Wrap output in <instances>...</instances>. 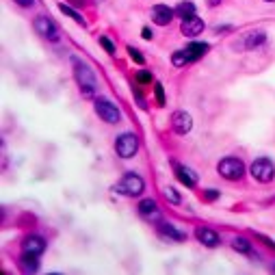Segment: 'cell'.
<instances>
[{"instance_id": "cell-1", "label": "cell", "mask_w": 275, "mask_h": 275, "mask_svg": "<svg viewBox=\"0 0 275 275\" xmlns=\"http://www.w3.org/2000/svg\"><path fill=\"white\" fill-rule=\"evenodd\" d=\"M74 63V76H76V83L80 87V93H83V98H95V91H98V78H95L93 70L87 65L85 61L80 59H72Z\"/></svg>"}, {"instance_id": "cell-2", "label": "cell", "mask_w": 275, "mask_h": 275, "mask_svg": "<svg viewBox=\"0 0 275 275\" xmlns=\"http://www.w3.org/2000/svg\"><path fill=\"white\" fill-rule=\"evenodd\" d=\"M143 188H145V182H143V178L137 176V174H126L122 180L115 184V191L122 193V195H126V197L141 195Z\"/></svg>"}, {"instance_id": "cell-3", "label": "cell", "mask_w": 275, "mask_h": 275, "mask_svg": "<svg viewBox=\"0 0 275 275\" xmlns=\"http://www.w3.org/2000/svg\"><path fill=\"white\" fill-rule=\"evenodd\" d=\"M217 171H219V176H223L226 180H240L245 174V165L240 158H234V156H228L219 160V165H217Z\"/></svg>"}, {"instance_id": "cell-4", "label": "cell", "mask_w": 275, "mask_h": 275, "mask_svg": "<svg viewBox=\"0 0 275 275\" xmlns=\"http://www.w3.org/2000/svg\"><path fill=\"white\" fill-rule=\"evenodd\" d=\"M95 113H98V117L106 124H117L119 119H122V111L106 98H95Z\"/></svg>"}, {"instance_id": "cell-5", "label": "cell", "mask_w": 275, "mask_h": 275, "mask_svg": "<svg viewBox=\"0 0 275 275\" xmlns=\"http://www.w3.org/2000/svg\"><path fill=\"white\" fill-rule=\"evenodd\" d=\"M137 150H139V139H137V135L133 133H124V135H119L117 137V141H115V152H117V156H122V158H133Z\"/></svg>"}, {"instance_id": "cell-6", "label": "cell", "mask_w": 275, "mask_h": 275, "mask_svg": "<svg viewBox=\"0 0 275 275\" xmlns=\"http://www.w3.org/2000/svg\"><path fill=\"white\" fill-rule=\"evenodd\" d=\"M251 178L258 182H262V184H267V182H271L273 180V176H275V167H273V163L269 158H258L251 163Z\"/></svg>"}, {"instance_id": "cell-7", "label": "cell", "mask_w": 275, "mask_h": 275, "mask_svg": "<svg viewBox=\"0 0 275 275\" xmlns=\"http://www.w3.org/2000/svg\"><path fill=\"white\" fill-rule=\"evenodd\" d=\"M33 26H35V31L44 39H48V42H59V37H61L59 35V26H56L54 22L48 18V15H39V18H35Z\"/></svg>"}, {"instance_id": "cell-8", "label": "cell", "mask_w": 275, "mask_h": 275, "mask_svg": "<svg viewBox=\"0 0 275 275\" xmlns=\"http://www.w3.org/2000/svg\"><path fill=\"white\" fill-rule=\"evenodd\" d=\"M171 128H174L178 135L191 133V128H193V117L188 115L186 111H176L174 115H171Z\"/></svg>"}, {"instance_id": "cell-9", "label": "cell", "mask_w": 275, "mask_h": 275, "mask_svg": "<svg viewBox=\"0 0 275 275\" xmlns=\"http://www.w3.org/2000/svg\"><path fill=\"white\" fill-rule=\"evenodd\" d=\"M22 251L42 256L44 251H46V240L42 236H37V234H31V236H26L24 240H22Z\"/></svg>"}, {"instance_id": "cell-10", "label": "cell", "mask_w": 275, "mask_h": 275, "mask_svg": "<svg viewBox=\"0 0 275 275\" xmlns=\"http://www.w3.org/2000/svg\"><path fill=\"white\" fill-rule=\"evenodd\" d=\"M174 15H176V11L169 9L167 4H156V7L152 9V20L156 22L158 26H167V24H171Z\"/></svg>"}, {"instance_id": "cell-11", "label": "cell", "mask_w": 275, "mask_h": 275, "mask_svg": "<svg viewBox=\"0 0 275 275\" xmlns=\"http://www.w3.org/2000/svg\"><path fill=\"white\" fill-rule=\"evenodd\" d=\"M180 31L184 37H197L199 33L204 31V20H199L197 15H193V18H188V20H182Z\"/></svg>"}, {"instance_id": "cell-12", "label": "cell", "mask_w": 275, "mask_h": 275, "mask_svg": "<svg viewBox=\"0 0 275 275\" xmlns=\"http://www.w3.org/2000/svg\"><path fill=\"white\" fill-rule=\"evenodd\" d=\"M174 169H176V178L182 182L184 186H188V188H193L197 184V174L193 169H188V167H184V165H178V163H174Z\"/></svg>"}, {"instance_id": "cell-13", "label": "cell", "mask_w": 275, "mask_h": 275, "mask_svg": "<svg viewBox=\"0 0 275 275\" xmlns=\"http://www.w3.org/2000/svg\"><path fill=\"white\" fill-rule=\"evenodd\" d=\"M195 236H197L199 243L206 245V247H217V245H219V234L215 230H210V228H197Z\"/></svg>"}, {"instance_id": "cell-14", "label": "cell", "mask_w": 275, "mask_h": 275, "mask_svg": "<svg viewBox=\"0 0 275 275\" xmlns=\"http://www.w3.org/2000/svg\"><path fill=\"white\" fill-rule=\"evenodd\" d=\"M206 52H208V44H199V42H193V44H188L186 48H184V54H186V61L188 63L202 59Z\"/></svg>"}, {"instance_id": "cell-15", "label": "cell", "mask_w": 275, "mask_h": 275, "mask_svg": "<svg viewBox=\"0 0 275 275\" xmlns=\"http://www.w3.org/2000/svg\"><path fill=\"white\" fill-rule=\"evenodd\" d=\"M158 232H160V236H165V238H169V240H176V243H182V240H186V234L180 232V230H176L171 223H160Z\"/></svg>"}, {"instance_id": "cell-16", "label": "cell", "mask_w": 275, "mask_h": 275, "mask_svg": "<svg viewBox=\"0 0 275 275\" xmlns=\"http://www.w3.org/2000/svg\"><path fill=\"white\" fill-rule=\"evenodd\" d=\"M139 213H141V217H145V219H160V213H158V206H156V202L154 199H143V202L139 204Z\"/></svg>"}, {"instance_id": "cell-17", "label": "cell", "mask_w": 275, "mask_h": 275, "mask_svg": "<svg viewBox=\"0 0 275 275\" xmlns=\"http://www.w3.org/2000/svg\"><path fill=\"white\" fill-rule=\"evenodd\" d=\"M267 42V35H265V31H251L247 33V37H245V42H243V48H247V50H254L258 48V46H262Z\"/></svg>"}, {"instance_id": "cell-18", "label": "cell", "mask_w": 275, "mask_h": 275, "mask_svg": "<svg viewBox=\"0 0 275 275\" xmlns=\"http://www.w3.org/2000/svg\"><path fill=\"white\" fill-rule=\"evenodd\" d=\"M20 269L24 273H35L37 269H39V260H37V256L35 254H22V258H20Z\"/></svg>"}, {"instance_id": "cell-19", "label": "cell", "mask_w": 275, "mask_h": 275, "mask_svg": "<svg viewBox=\"0 0 275 275\" xmlns=\"http://www.w3.org/2000/svg\"><path fill=\"white\" fill-rule=\"evenodd\" d=\"M176 15H178V18H182V20L193 18V15H195V4H193V2H180L176 7Z\"/></svg>"}, {"instance_id": "cell-20", "label": "cell", "mask_w": 275, "mask_h": 275, "mask_svg": "<svg viewBox=\"0 0 275 275\" xmlns=\"http://www.w3.org/2000/svg\"><path fill=\"white\" fill-rule=\"evenodd\" d=\"M59 9H61V13H63V15H67V18H72L74 22H76V24L85 26V18L78 13V11H74V9L70 7V4H65V2H63V4H59Z\"/></svg>"}, {"instance_id": "cell-21", "label": "cell", "mask_w": 275, "mask_h": 275, "mask_svg": "<svg viewBox=\"0 0 275 275\" xmlns=\"http://www.w3.org/2000/svg\"><path fill=\"white\" fill-rule=\"evenodd\" d=\"M232 249L234 251H238V254H251V243L247 238H240V236H236L232 240Z\"/></svg>"}, {"instance_id": "cell-22", "label": "cell", "mask_w": 275, "mask_h": 275, "mask_svg": "<svg viewBox=\"0 0 275 275\" xmlns=\"http://www.w3.org/2000/svg\"><path fill=\"white\" fill-rule=\"evenodd\" d=\"M163 195H165V199H167V202H171L174 206H178V204L182 202L180 193H178L174 186H165V188H163Z\"/></svg>"}, {"instance_id": "cell-23", "label": "cell", "mask_w": 275, "mask_h": 275, "mask_svg": "<svg viewBox=\"0 0 275 275\" xmlns=\"http://www.w3.org/2000/svg\"><path fill=\"white\" fill-rule=\"evenodd\" d=\"M171 63H174L176 67H182V65H186V54H184V50H178V52H174V56H171Z\"/></svg>"}, {"instance_id": "cell-24", "label": "cell", "mask_w": 275, "mask_h": 275, "mask_svg": "<svg viewBox=\"0 0 275 275\" xmlns=\"http://www.w3.org/2000/svg\"><path fill=\"white\" fill-rule=\"evenodd\" d=\"M154 95H156L158 106H165V91H163V85L160 83H154Z\"/></svg>"}, {"instance_id": "cell-25", "label": "cell", "mask_w": 275, "mask_h": 275, "mask_svg": "<svg viewBox=\"0 0 275 275\" xmlns=\"http://www.w3.org/2000/svg\"><path fill=\"white\" fill-rule=\"evenodd\" d=\"M128 54H130V59L137 61L139 65H143V63H145V59H143V54H141L137 48H133V46H128Z\"/></svg>"}, {"instance_id": "cell-26", "label": "cell", "mask_w": 275, "mask_h": 275, "mask_svg": "<svg viewBox=\"0 0 275 275\" xmlns=\"http://www.w3.org/2000/svg\"><path fill=\"white\" fill-rule=\"evenodd\" d=\"M100 44H102V48H104L108 54H115V46H113V42L108 37H100Z\"/></svg>"}, {"instance_id": "cell-27", "label": "cell", "mask_w": 275, "mask_h": 275, "mask_svg": "<svg viewBox=\"0 0 275 275\" xmlns=\"http://www.w3.org/2000/svg\"><path fill=\"white\" fill-rule=\"evenodd\" d=\"M217 197H219V191H215V188H208V191H204V199H208V202H215Z\"/></svg>"}, {"instance_id": "cell-28", "label": "cell", "mask_w": 275, "mask_h": 275, "mask_svg": "<svg viewBox=\"0 0 275 275\" xmlns=\"http://www.w3.org/2000/svg\"><path fill=\"white\" fill-rule=\"evenodd\" d=\"M137 80H139V83H152V74L150 72H139L137 74Z\"/></svg>"}, {"instance_id": "cell-29", "label": "cell", "mask_w": 275, "mask_h": 275, "mask_svg": "<svg viewBox=\"0 0 275 275\" xmlns=\"http://www.w3.org/2000/svg\"><path fill=\"white\" fill-rule=\"evenodd\" d=\"M256 236H258V240H262L265 245H269V247H273V249H275V243H273V240L269 238V236H262V234H256Z\"/></svg>"}, {"instance_id": "cell-30", "label": "cell", "mask_w": 275, "mask_h": 275, "mask_svg": "<svg viewBox=\"0 0 275 275\" xmlns=\"http://www.w3.org/2000/svg\"><path fill=\"white\" fill-rule=\"evenodd\" d=\"M15 2H18L20 4V7H33V4H35V0H15Z\"/></svg>"}, {"instance_id": "cell-31", "label": "cell", "mask_w": 275, "mask_h": 275, "mask_svg": "<svg viewBox=\"0 0 275 275\" xmlns=\"http://www.w3.org/2000/svg\"><path fill=\"white\" fill-rule=\"evenodd\" d=\"M141 35H143V39H152V31H150V28H143Z\"/></svg>"}, {"instance_id": "cell-32", "label": "cell", "mask_w": 275, "mask_h": 275, "mask_svg": "<svg viewBox=\"0 0 275 275\" xmlns=\"http://www.w3.org/2000/svg\"><path fill=\"white\" fill-rule=\"evenodd\" d=\"M206 4H208V7H219L221 0H206Z\"/></svg>"}, {"instance_id": "cell-33", "label": "cell", "mask_w": 275, "mask_h": 275, "mask_svg": "<svg viewBox=\"0 0 275 275\" xmlns=\"http://www.w3.org/2000/svg\"><path fill=\"white\" fill-rule=\"evenodd\" d=\"M267 2H273V0H267Z\"/></svg>"}, {"instance_id": "cell-34", "label": "cell", "mask_w": 275, "mask_h": 275, "mask_svg": "<svg viewBox=\"0 0 275 275\" xmlns=\"http://www.w3.org/2000/svg\"><path fill=\"white\" fill-rule=\"evenodd\" d=\"M273 271H275V265H273Z\"/></svg>"}]
</instances>
